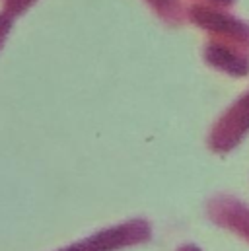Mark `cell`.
Segmentation results:
<instances>
[{"instance_id": "1", "label": "cell", "mask_w": 249, "mask_h": 251, "mask_svg": "<svg viewBox=\"0 0 249 251\" xmlns=\"http://www.w3.org/2000/svg\"><path fill=\"white\" fill-rule=\"evenodd\" d=\"M148 6L166 20H177L185 12L181 0H146Z\"/></svg>"}, {"instance_id": "2", "label": "cell", "mask_w": 249, "mask_h": 251, "mask_svg": "<svg viewBox=\"0 0 249 251\" xmlns=\"http://www.w3.org/2000/svg\"><path fill=\"white\" fill-rule=\"evenodd\" d=\"M35 2H37V0H2V8H4L8 14H12V16H20V14H24L27 8H31Z\"/></svg>"}, {"instance_id": "3", "label": "cell", "mask_w": 249, "mask_h": 251, "mask_svg": "<svg viewBox=\"0 0 249 251\" xmlns=\"http://www.w3.org/2000/svg\"><path fill=\"white\" fill-rule=\"evenodd\" d=\"M12 24H14V16L8 14V12L2 8V10H0V47L4 45V41H6L8 33H10V29H12Z\"/></svg>"}]
</instances>
